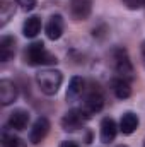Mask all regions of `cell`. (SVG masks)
<instances>
[{
    "label": "cell",
    "mask_w": 145,
    "mask_h": 147,
    "mask_svg": "<svg viewBox=\"0 0 145 147\" xmlns=\"http://www.w3.org/2000/svg\"><path fill=\"white\" fill-rule=\"evenodd\" d=\"M116 134H118V125L113 118H103L101 121V127H99V139L103 144H109L116 139Z\"/></svg>",
    "instance_id": "obj_9"
},
{
    "label": "cell",
    "mask_w": 145,
    "mask_h": 147,
    "mask_svg": "<svg viewBox=\"0 0 145 147\" xmlns=\"http://www.w3.org/2000/svg\"><path fill=\"white\" fill-rule=\"evenodd\" d=\"M91 9H92V0H72L70 2L72 17L75 21H85L91 14Z\"/></svg>",
    "instance_id": "obj_11"
},
{
    "label": "cell",
    "mask_w": 145,
    "mask_h": 147,
    "mask_svg": "<svg viewBox=\"0 0 145 147\" xmlns=\"http://www.w3.org/2000/svg\"><path fill=\"white\" fill-rule=\"evenodd\" d=\"M118 147H126V146H118Z\"/></svg>",
    "instance_id": "obj_23"
},
{
    "label": "cell",
    "mask_w": 145,
    "mask_h": 147,
    "mask_svg": "<svg viewBox=\"0 0 145 147\" xmlns=\"http://www.w3.org/2000/svg\"><path fill=\"white\" fill-rule=\"evenodd\" d=\"M2 147H26V144H24L22 139L14 135V132L10 134V132L3 130V134H2Z\"/></svg>",
    "instance_id": "obj_18"
},
{
    "label": "cell",
    "mask_w": 145,
    "mask_h": 147,
    "mask_svg": "<svg viewBox=\"0 0 145 147\" xmlns=\"http://www.w3.org/2000/svg\"><path fill=\"white\" fill-rule=\"evenodd\" d=\"M17 96H19L17 86L9 79H2L0 80V103H2V106L12 105L17 99Z\"/></svg>",
    "instance_id": "obj_7"
},
{
    "label": "cell",
    "mask_w": 145,
    "mask_h": 147,
    "mask_svg": "<svg viewBox=\"0 0 145 147\" xmlns=\"http://www.w3.org/2000/svg\"><path fill=\"white\" fill-rule=\"evenodd\" d=\"M15 3H17L24 12H31V10H34V7H36V0H15Z\"/></svg>",
    "instance_id": "obj_19"
},
{
    "label": "cell",
    "mask_w": 145,
    "mask_h": 147,
    "mask_svg": "<svg viewBox=\"0 0 145 147\" xmlns=\"http://www.w3.org/2000/svg\"><path fill=\"white\" fill-rule=\"evenodd\" d=\"M48 132H50V121H48V118L39 116L36 121L33 123V127H31V132H29V142L34 144V146H38L39 142L44 140V137L48 135Z\"/></svg>",
    "instance_id": "obj_5"
},
{
    "label": "cell",
    "mask_w": 145,
    "mask_h": 147,
    "mask_svg": "<svg viewBox=\"0 0 145 147\" xmlns=\"http://www.w3.org/2000/svg\"><path fill=\"white\" fill-rule=\"evenodd\" d=\"M138 116L133 113V111H126L121 115V120H119V130L125 134V135H132L137 128H138Z\"/></svg>",
    "instance_id": "obj_12"
},
{
    "label": "cell",
    "mask_w": 145,
    "mask_h": 147,
    "mask_svg": "<svg viewBox=\"0 0 145 147\" xmlns=\"http://www.w3.org/2000/svg\"><path fill=\"white\" fill-rule=\"evenodd\" d=\"M103 106H104V98H103V94L97 92V91H94V92L87 94V98H85V101H84V105H82L80 110L85 113L87 118H91L92 115H96V113H99V111L103 110Z\"/></svg>",
    "instance_id": "obj_6"
},
{
    "label": "cell",
    "mask_w": 145,
    "mask_h": 147,
    "mask_svg": "<svg viewBox=\"0 0 145 147\" xmlns=\"http://www.w3.org/2000/svg\"><path fill=\"white\" fill-rule=\"evenodd\" d=\"M144 147H145V140H144Z\"/></svg>",
    "instance_id": "obj_24"
},
{
    "label": "cell",
    "mask_w": 145,
    "mask_h": 147,
    "mask_svg": "<svg viewBox=\"0 0 145 147\" xmlns=\"http://www.w3.org/2000/svg\"><path fill=\"white\" fill-rule=\"evenodd\" d=\"M84 92V79L75 75L70 79V84H68V89H67V99L73 103L75 99H79V96H82Z\"/></svg>",
    "instance_id": "obj_15"
},
{
    "label": "cell",
    "mask_w": 145,
    "mask_h": 147,
    "mask_svg": "<svg viewBox=\"0 0 145 147\" xmlns=\"http://www.w3.org/2000/svg\"><path fill=\"white\" fill-rule=\"evenodd\" d=\"M123 3L130 9V10H138L145 5V0H123Z\"/></svg>",
    "instance_id": "obj_20"
},
{
    "label": "cell",
    "mask_w": 145,
    "mask_h": 147,
    "mask_svg": "<svg viewBox=\"0 0 145 147\" xmlns=\"http://www.w3.org/2000/svg\"><path fill=\"white\" fill-rule=\"evenodd\" d=\"M89 118L85 116V113L80 110V108H73V110L67 111L62 118V128L65 132H77L84 127V123L87 121Z\"/></svg>",
    "instance_id": "obj_4"
},
{
    "label": "cell",
    "mask_w": 145,
    "mask_h": 147,
    "mask_svg": "<svg viewBox=\"0 0 145 147\" xmlns=\"http://www.w3.org/2000/svg\"><path fill=\"white\" fill-rule=\"evenodd\" d=\"M63 29H65V24H63V17L60 14L51 16L50 21L46 22V28H44L46 36H48V39H51V41L60 39L62 34H63Z\"/></svg>",
    "instance_id": "obj_8"
},
{
    "label": "cell",
    "mask_w": 145,
    "mask_h": 147,
    "mask_svg": "<svg viewBox=\"0 0 145 147\" xmlns=\"http://www.w3.org/2000/svg\"><path fill=\"white\" fill-rule=\"evenodd\" d=\"M60 147H79L75 142H72V140H63L62 144H60Z\"/></svg>",
    "instance_id": "obj_21"
},
{
    "label": "cell",
    "mask_w": 145,
    "mask_h": 147,
    "mask_svg": "<svg viewBox=\"0 0 145 147\" xmlns=\"http://www.w3.org/2000/svg\"><path fill=\"white\" fill-rule=\"evenodd\" d=\"M28 123H29V113L26 110H21V108L12 111L9 120H7V127L10 130H24L28 127Z\"/></svg>",
    "instance_id": "obj_10"
},
{
    "label": "cell",
    "mask_w": 145,
    "mask_h": 147,
    "mask_svg": "<svg viewBox=\"0 0 145 147\" xmlns=\"http://www.w3.org/2000/svg\"><path fill=\"white\" fill-rule=\"evenodd\" d=\"M113 91H114V96L118 99H128L132 96V87H130L128 80H125V79H114Z\"/></svg>",
    "instance_id": "obj_16"
},
{
    "label": "cell",
    "mask_w": 145,
    "mask_h": 147,
    "mask_svg": "<svg viewBox=\"0 0 145 147\" xmlns=\"http://www.w3.org/2000/svg\"><path fill=\"white\" fill-rule=\"evenodd\" d=\"M41 31V19L38 16H31L22 24V34L26 38H36Z\"/></svg>",
    "instance_id": "obj_14"
},
{
    "label": "cell",
    "mask_w": 145,
    "mask_h": 147,
    "mask_svg": "<svg viewBox=\"0 0 145 147\" xmlns=\"http://www.w3.org/2000/svg\"><path fill=\"white\" fill-rule=\"evenodd\" d=\"M26 63L33 65V67H39V65H53L56 63V57H53L43 45V41H34L26 48L24 53Z\"/></svg>",
    "instance_id": "obj_2"
},
{
    "label": "cell",
    "mask_w": 145,
    "mask_h": 147,
    "mask_svg": "<svg viewBox=\"0 0 145 147\" xmlns=\"http://www.w3.org/2000/svg\"><path fill=\"white\" fill-rule=\"evenodd\" d=\"M140 51H142V60H144V65H145V41L142 43V46H140Z\"/></svg>",
    "instance_id": "obj_22"
},
{
    "label": "cell",
    "mask_w": 145,
    "mask_h": 147,
    "mask_svg": "<svg viewBox=\"0 0 145 147\" xmlns=\"http://www.w3.org/2000/svg\"><path fill=\"white\" fill-rule=\"evenodd\" d=\"M15 55V39L12 36H3L0 39V62H9Z\"/></svg>",
    "instance_id": "obj_13"
},
{
    "label": "cell",
    "mask_w": 145,
    "mask_h": 147,
    "mask_svg": "<svg viewBox=\"0 0 145 147\" xmlns=\"http://www.w3.org/2000/svg\"><path fill=\"white\" fill-rule=\"evenodd\" d=\"M14 12H15V7H14V3L12 2H7V0H2V5H0V26L3 28L9 21H10V17L14 16Z\"/></svg>",
    "instance_id": "obj_17"
},
{
    "label": "cell",
    "mask_w": 145,
    "mask_h": 147,
    "mask_svg": "<svg viewBox=\"0 0 145 147\" xmlns=\"http://www.w3.org/2000/svg\"><path fill=\"white\" fill-rule=\"evenodd\" d=\"M36 82L41 89L43 94L46 96H55L60 87H62V82H63V75L60 70H55V69H44L41 72L36 74Z\"/></svg>",
    "instance_id": "obj_1"
},
{
    "label": "cell",
    "mask_w": 145,
    "mask_h": 147,
    "mask_svg": "<svg viewBox=\"0 0 145 147\" xmlns=\"http://www.w3.org/2000/svg\"><path fill=\"white\" fill-rule=\"evenodd\" d=\"M113 65H114L116 74L119 75V79H125V80H133L135 79L133 65H132L130 57H128L125 48H116L113 51Z\"/></svg>",
    "instance_id": "obj_3"
}]
</instances>
